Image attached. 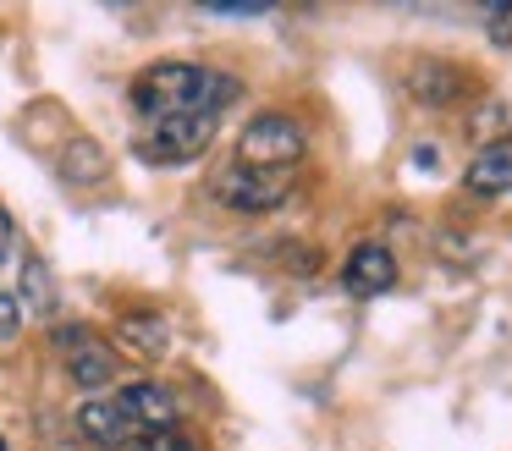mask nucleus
Instances as JSON below:
<instances>
[{
	"instance_id": "f3484780",
	"label": "nucleus",
	"mask_w": 512,
	"mask_h": 451,
	"mask_svg": "<svg viewBox=\"0 0 512 451\" xmlns=\"http://www.w3.org/2000/svg\"><path fill=\"white\" fill-rule=\"evenodd\" d=\"M12 248H17V226H12V209L0 204V264L12 259Z\"/></svg>"
},
{
	"instance_id": "f257e3e1",
	"label": "nucleus",
	"mask_w": 512,
	"mask_h": 451,
	"mask_svg": "<svg viewBox=\"0 0 512 451\" xmlns=\"http://www.w3.org/2000/svg\"><path fill=\"white\" fill-rule=\"evenodd\" d=\"M237 99V83L215 66L193 61H160L133 77V110L144 121H171V116H215Z\"/></svg>"
},
{
	"instance_id": "4468645a",
	"label": "nucleus",
	"mask_w": 512,
	"mask_h": 451,
	"mask_svg": "<svg viewBox=\"0 0 512 451\" xmlns=\"http://www.w3.org/2000/svg\"><path fill=\"white\" fill-rule=\"evenodd\" d=\"M507 121H512V110H507V105H501V99H490V105H485V110H479V116H474V121H468V127H474V132H479V149H485V143H496V132H501V127H507Z\"/></svg>"
},
{
	"instance_id": "dca6fc26",
	"label": "nucleus",
	"mask_w": 512,
	"mask_h": 451,
	"mask_svg": "<svg viewBox=\"0 0 512 451\" xmlns=\"http://www.w3.org/2000/svg\"><path fill=\"white\" fill-rule=\"evenodd\" d=\"M138 451H193V440L182 429H155V435L138 440Z\"/></svg>"
},
{
	"instance_id": "7ed1b4c3",
	"label": "nucleus",
	"mask_w": 512,
	"mask_h": 451,
	"mask_svg": "<svg viewBox=\"0 0 512 451\" xmlns=\"http://www.w3.org/2000/svg\"><path fill=\"white\" fill-rule=\"evenodd\" d=\"M215 116H171V121H144L133 138V154L144 165H188L210 149Z\"/></svg>"
},
{
	"instance_id": "9d476101",
	"label": "nucleus",
	"mask_w": 512,
	"mask_h": 451,
	"mask_svg": "<svg viewBox=\"0 0 512 451\" xmlns=\"http://www.w3.org/2000/svg\"><path fill=\"white\" fill-rule=\"evenodd\" d=\"M463 187L479 198L512 193V138H496V143H485V149H474V160H468V171H463Z\"/></svg>"
},
{
	"instance_id": "9b49d317",
	"label": "nucleus",
	"mask_w": 512,
	"mask_h": 451,
	"mask_svg": "<svg viewBox=\"0 0 512 451\" xmlns=\"http://www.w3.org/2000/svg\"><path fill=\"white\" fill-rule=\"evenodd\" d=\"M17 308H23V319H50L56 314V275H50V264L39 259V253H23V264H17Z\"/></svg>"
},
{
	"instance_id": "f8f14e48",
	"label": "nucleus",
	"mask_w": 512,
	"mask_h": 451,
	"mask_svg": "<svg viewBox=\"0 0 512 451\" xmlns=\"http://www.w3.org/2000/svg\"><path fill=\"white\" fill-rule=\"evenodd\" d=\"M116 341H127L138 358H160L171 347V325L160 314H122L116 319Z\"/></svg>"
},
{
	"instance_id": "2eb2a0df",
	"label": "nucleus",
	"mask_w": 512,
	"mask_h": 451,
	"mask_svg": "<svg viewBox=\"0 0 512 451\" xmlns=\"http://www.w3.org/2000/svg\"><path fill=\"white\" fill-rule=\"evenodd\" d=\"M17 330H23V308H17L12 292H0V352L17 341Z\"/></svg>"
},
{
	"instance_id": "f03ea898",
	"label": "nucleus",
	"mask_w": 512,
	"mask_h": 451,
	"mask_svg": "<svg viewBox=\"0 0 512 451\" xmlns=\"http://www.w3.org/2000/svg\"><path fill=\"white\" fill-rule=\"evenodd\" d=\"M298 160H303V127L287 116V110H265V116H254L243 127V138H237V165L287 176Z\"/></svg>"
},
{
	"instance_id": "0eeeda50",
	"label": "nucleus",
	"mask_w": 512,
	"mask_h": 451,
	"mask_svg": "<svg viewBox=\"0 0 512 451\" xmlns=\"http://www.w3.org/2000/svg\"><path fill=\"white\" fill-rule=\"evenodd\" d=\"M78 435L94 440L100 451H122V446H138V424L116 407V396H94V402L78 407Z\"/></svg>"
},
{
	"instance_id": "a211bd4d",
	"label": "nucleus",
	"mask_w": 512,
	"mask_h": 451,
	"mask_svg": "<svg viewBox=\"0 0 512 451\" xmlns=\"http://www.w3.org/2000/svg\"><path fill=\"white\" fill-rule=\"evenodd\" d=\"M0 451H6V440H0Z\"/></svg>"
},
{
	"instance_id": "39448f33",
	"label": "nucleus",
	"mask_w": 512,
	"mask_h": 451,
	"mask_svg": "<svg viewBox=\"0 0 512 451\" xmlns=\"http://www.w3.org/2000/svg\"><path fill=\"white\" fill-rule=\"evenodd\" d=\"M56 347H61V358H67L72 385H89V391H100V385L116 380V352L105 347V341H94L83 325L56 330Z\"/></svg>"
},
{
	"instance_id": "423d86ee",
	"label": "nucleus",
	"mask_w": 512,
	"mask_h": 451,
	"mask_svg": "<svg viewBox=\"0 0 512 451\" xmlns=\"http://www.w3.org/2000/svg\"><path fill=\"white\" fill-rule=\"evenodd\" d=\"M116 407L138 424V435H155V429H177V396L160 380H133L116 391Z\"/></svg>"
},
{
	"instance_id": "20e7f679",
	"label": "nucleus",
	"mask_w": 512,
	"mask_h": 451,
	"mask_svg": "<svg viewBox=\"0 0 512 451\" xmlns=\"http://www.w3.org/2000/svg\"><path fill=\"white\" fill-rule=\"evenodd\" d=\"M215 198L237 215H270L287 198V176L254 171V165H226V171H215Z\"/></svg>"
},
{
	"instance_id": "1a4fd4ad",
	"label": "nucleus",
	"mask_w": 512,
	"mask_h": 451,
	"mask_svg": "<svg viewBox=\"0 0 512 451\" xmlns=\"http://www.w3.org/2000/svg\"><path fill=\"white\" fill-rule=\"evenodd\" d=\"M408 88H413V99H419V105H457V99L474 88V77H468V66H457V61L424 55V61L413 66Z\"/></svg>"
},
{
	"instance_id": "6e6552de",
	"label": "nucleus",
	"mask_w": 512,
	"mask_h": 451,
	"mask_svg": "<svg viewBox=\"0 0 512 451\" xmlns=\"http://www.w3.org/2000/svg\"><path fill=\"white\" fill-rule=\"evenodd\" d=\"M342 286L353 297H380L397 286V259H391V248H380V242H358L353 253H347L342 264Z\"/></svg>"
},
{
	"instance_id": "ddd939ff",
	"label": "nucleus",
	"mask_w": 512,
	"mask_h": 451,
	"mask_svg": "<svg viewBox=\"0 0 512 451\" xmlns=\"http://www.w3.org/2000/svg\"><path fill=\"white\" fill-rule=\"evenodd\" d=\"M61 176H67V182H78V187H94L105 176V149L94 138L67 143V154H61Z\"/></svg>"
}]
</instances>
